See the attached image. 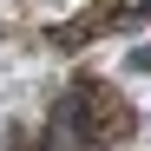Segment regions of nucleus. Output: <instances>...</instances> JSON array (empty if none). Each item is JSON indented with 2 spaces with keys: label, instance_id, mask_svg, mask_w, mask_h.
Listing matches in <instances>:
<instances>
[{
  "label": "nucleus",
  "instance_id": "f03ea898",
  "mask_svg": "<svg viewBox=\"0 0 151 151\" xmlns=\"http://www.w3.org/2000/svg\"><path fill=\"white\" fill-rule=\"evenodd\" d=\"M138 13H151V0H138Z\"/></svg>",
  "mask_w": 151,
  "mask_h": 151
},
{
  "label": "nucleus",
  "instance_id": "f257e3e1",
  "mask_svg": "<svg viewBox=\"0 0 151 151\" xmlns=\"http://www.w3.org/2000/svg\"><path fill=\"white\" fill-rule=\"evenodd\" d=\"M125 66H132V72H151V46H138V53L125 59Z\"/></svg>",
  "mask_w": 151,
  "mask_h": 151
}]
</instances>
